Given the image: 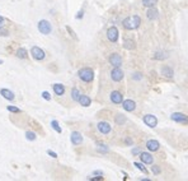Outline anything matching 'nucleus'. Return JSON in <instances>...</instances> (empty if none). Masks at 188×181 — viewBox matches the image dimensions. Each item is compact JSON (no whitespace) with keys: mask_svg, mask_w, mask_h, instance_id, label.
<instances>
[{"mask_svg":"<svg viewBox=\"0 0 188 181\" xmlns=\"http://www.w3.org/2000/svg\"><path fill=\"white\" fill-rule=\"evenodd\" d=\"M140 24H141V18L139 16H130V17L125 18L124 22H122V26L128 31L137 30V28L140 27Z\"/></svg>","mask_w":188,"mask_h":181,"instance_id":"f257e3e1","label":"nucleus"},{"mask_svg":"<svg viewBox=\"0 0 188 181\" xmlns=\"http://www.w3.org/2000/svg\"><path fill=\"white\" fill-rule=\"evenodd\" d=\"M78 75H79V78H80L83 82L90 83V82H93V79H94V71H93L92 68H82L80 70L78 71Z\"/></svg>","mask_w":188,"mask_h":181,"instance_id":"f03ea898","label":"nucleus"},{"mask_svg":"<svg viewBox=\"0 0 188 181\" xmlns=\"http://www.w3.org/2000/svg\"><path fill=\"white\" fill-rule=\"evenodd\" d=\"M37 28H38V31L42 34H50V33H51V31H52L51 23H50L48 20H46V19H41L38 22V24H37Z\"/></svg>","mask_w":188,"mask_h":181,"instance_id":"7ed1b4c3","label":"nucleus"},{"mask_svg":"<svg viewBox=\"0 0 188 181\" xmlns=\"http://www.w3.org/2000/svg\"><path fill=\"white\" fill-rule=\"evenodd\" d=\"M31 55H32L33 59L37 60V61H42V60L46 57L45 51H43V50H42L41 47H38V46H33V47L31 49Z\"/></svg>","mask_w":188,"mask_h":181,"instance_id":"20e7f679","label":"nucleus"},{"mask_svg":"<svg viewBox=\"0 0 188 181\" xmlns=\"http://www.w3.org/2000/svg\"><path fill=\"white\" fill-rule=\"evenodd\" d=\"M118 36H120V33H118V30H117V27H114V26H112V27H110L107 30V38L110 40L111 42H117L118 41Z\"/></svg>","mask_w":188,"mask_h":181,"instance_id":"39448f33","label":"nucleus"},{"mask_svg":"<svg viewBox=\"0 0 188 181\" xmlns=\"http://www.w3.org/2000/svg\"><path fill=\"white\" fill-rule=\"evenodd\" d=\"M124 71H122V69L120 67H114L111 71V78L113 82H121L122 79H124Z\"/></svg>","mask_w":188,"mask_h":181,"instance_id":"423d86ee","label":"nucleus"},{"mask_svg":"<svg viewBox=\"0 0 188 181\" xmlns=\"http://www.w3.org/2000/svg\"><path fill=\"white\" fill-rule=\"evenodd\" d=\"M170 119L178 124H188V116L182 112H174L170 115Z\"/></svg>","mask_w":188,"mask_h":181,"instance_id":"0eeeda50","label":"nucleus"},{"mask_svg":"<svg viewBox=\"0 0 188 181\" xmlns=\"http://www.w3.org/2000/svg\"><path fill=\"white\" fill-rule=\"evenodd\" d=\"M142 120H144V122H145V124L149 128H155L158 125V119H156V116H154V115H151V114L145 115Z\"/></svg>","mask_w":188,"mask_h":181,"instance_id":"6e6552de","label":"nucleus"},{"mask_svg":"<svg viewBox=\"0 0 188 181\" xmlns=\"http://www.w3.org/2000/svg\"><path fill=\"white\" fill-rule=\"evenodd\" d=\"M70 140L73 146H80L83 143V135L79 133V132H73L70 135Z\"/></svg>","mask_w":188,"mask_h":181,"instance_id":"1a4fd4ad","label":"nucleus"},{"mask_svg":"<svg viewBox=\"0 0 188 181\" xmlns=\"http://www.w3.org/2000/svg\"><path fill=\"white\" fill-rule=\"evenodd\" d=\"M110 98H111V101H112L114 105H120V103L124 102V96H122V93L118 92V91H113L111 93Z\"/></svg>","mask_w":188,"mask_h":181,"instance_id":"9d476101","label":"nucleus"},{"mask_svg":"<svg viewBox=\"0 0 188 181\" xmlns=\"http://www.w3.org/2000/svg\"><path fill=\"white\" fill-rule=\"evenodd\" d=\"M97 128H98V130L102 134H110L111 133V130H112V128H111V125L108 124L107 121H100V122H98V125H97Z\"/></svg>","mask_w":188,"mask_h":181,"instance_id":"9b49d317","label":"nucleus"},{"mask_svg":"<svg viewBox=\"0 0 188 181\" xmlns=\"http://www.w3.org/2000/svg\"><path fill=\"white\" fill-rule=\"evenodd\" d=\"M139 156H140V160H141V162H142L144 165H153L154 157L151 156L150 153H148V152H141Z\"/></svg>","mask_w":188,"mask_h":181,"instance_id":"f8f14e48","label":"nucleus"},{"mask_svg":"<svg viewBox=\"0 0 188 181\" xmlns=\"http://www.w3.org/2000/svg\"><path fill=\"white\" fill-rule=\"evenodd\" d=\"M110 63H111V65H113V67H121V65H122V57H121V55L117 54V52L111 54V56H110Z\"/></svg>","mask_w":188,"mask_h":181,"instance_id":"ddd939ff","label":"nucleus"},{"mask_svg":"<svg viewBox=\"0 0 188 181\" xmlns=\"http://www.w3.org/2000/svg\"><path fill=\"white\" fill-rule=\"evenodd\" d=\"M146 17L149 20H155L158 19L159 17V12L155 6H151V8H148V12H146Z\"/></svg>","mask_w":188,"mask_h":181,"instance_id":"4468645a","label":"nucleus"},{"mask_svg":"<svg viewBox=\"0 0 188 181\" xmlns=\"http://www.w3.org/2000/svg\"><path fill=\"white\" fill-rule=\"evenodd\" d=\"M122 106H124V110H126L127 112H132L136 108V103L132 100H126L122 102Z\"/></svg>","mask_w":188,"mask_h":181,"instance_id":"2eb2a0df","label":"nucleus"},{"mask_svg":"<svg viewBox=\"0 0 188 181\" xmlns=\"http://www.w3.org/2000/svg\"><path fill=\"white\" fill-rule=\"evenodd\" d=\"M146 148L150 152H156L159 148H160V144H159V142L155 140V139H150V140L146 142Z\"/></svg>","mask_w":188,"mask_h":181,"instance_id":"dca6fc26","label":"nucleus"},{"mask_svg":"<svg viewBox=\"0 0 188 181\" xmlns=\"http://www.w3.org/2000/svg\"><path fill=\"white\" fill-rule=\"evenodd\" d=\"M0 95H2L5 100H8V101H14V98H16L14 93L8 88H0Z\"/></svg>","mask_w":188,"mask_h":181,"instance_id":"f3484780","label":"nucleus"},{"mask_svg":"<svg viewBox=\"0 0 188 181\" xmlns=\"http://www.w3.org/2000/svg\"><path fill=\"white\" fill-rule=\"evenodd\" d=\"M160 73H162V75L164 77V78H173V75H174V70H173L170 67H168V65H164V67L162 68V70H160Z\"/></svg>","mask_w":188,"mask_h":181,"instance_id":"a211bd4d","label":"nucleus"},{"mask_svg":"<svg viewBox=\"0 0 188 181\" xmlns=\"http://www.w3.org/2000/svg\"><path fill=\"white\" fill-rule=\"evenodd\" d=\"M79 103H80L83 107H89L90 103H92V100L89 96H86V95H80V97H79V101H78Z\"/></svg>","mask_w":188,"mask_h":181,"instance_id":"6ab92c4d","label":"nucleus"},{"mask_svg":"<svg viewBox=\"0 0 188 181\" xmlns=\"http://www.w3.org/2000/svg\"><path fill=\"white\" fill-rule=\"evenodd\" d=\"M52 88H54V92H55L56 96H64V93H65V85L64 84L55 83Z\"/></svg>","mask_w":188,"mask_h":181,"instance_id":"aec40b11","label":"nucleus"},{"mask_svg":"<svg viewBox=\"0 0 188 181\" xmlns=\"http://www.w3.org/2000/svg\"><path fill=\"white\" fill-rule=\"evenodd\" d=\"M124 47H125L126 50H134V49L136 47V43H135V41L131 40V38H126V40L124 41Z\"/></svg>","mask_w":188,"mask_h":181,"instance_id":"412c9836","label":"nucleus"},{"mask_svg":"<svg viewBox=\"0 0 188 181\" xmlns=\"http://www.w3.org/2000/svg\"><path fill=\"white\" fill-rule=\"evenodd\" d=\"M16 55H17V57H19V59H27V57H28V51L24 47H19L17 50Z\"/></svg>","mask_w":188,"mask_h":181,"instance_id":"4be33fe9","label":"nucleus"},{"mask_svg":"<svg viewBox=\"0 0 188 181\" xmlns=\"http://www.w3.org/2000/svg\"><path fill=\"white\" fill-rule=\"evenodd\" d=\"M114 121H116V124H117V125H124L125 122L127 121V119H126V116H124L122 114H118V115H116Z\"/></svg>","mask_w":188,"mask_h":181,"instance_id":"5701e85b","label":"nucleus"},{"mask_svg":"<svg viewBox=\"0 0 188 181\" xmlns=\"http://www.w3.org/2000/svg\"><path fill=\"white\" fill-rule=\"evenodd\" d=\"M167 57H168V54L165 51H156L154 54V59L155 60H164V59H167Z\"/></svg>","mask_w":188,"mask_h":181,"instance_id":"b1692460","label":"nucleus"},{"mask_svg":"<svg viewBox=\"0 0 188 181\" xmlns=\"http://www.w3.org/2000/svg\"><path fill=\"white\" fill-rule=\"evenodd\" d=\"M97 150L99 152V153H102V154H106V153H108L110 152V148H108L106 144H100V143H98L97 144Z\"/></svg>","mask_w":188,"mask_h":181,"instance_id":"393cba45","label":"nucleus"},{"mask_svg":"<svg viewBox=\"0 0 188 181\" xmlns=\"http://www.w3.org/2000/svg\"><path fill=\"white\" fill-rule=\"evenodd\" d=\"M51 128L55 130L56 133H59V134L62 133V129H61V126H60V124H59V121H57V120H52L51 121Z\"/></svg>","mask_w":188,"mask_h":181,"instance_id":"a878e982","label":"nucleus"},{"mask_svg":"<svg viewBox=\"0 0 188 181\" xmlns=\"http://www.w3.org/2000/svg\"><path fill=\"white\" fill-rule=\"evenodd\" d=\"M158 4V0H142V5L146 6V8H151V6H155Z\"/></svg>","mask_w":188,"mask_h":181,"instance_id":"bb28decb","label":"nucleus"},{"mask_svg":"<svg viewBox=\"0 0 188 181\" xmlns=\"http://www.w3.org/2000/svg\"><path fill=\"white\" fill-rule=\"evenodd\" d=\"M80 95H82V93L79 92L78 88H73V89H71V98H73L74 101H76V102L79 101V97H80Z\"/></svg>","mask_w":188,"mask_h":181,"instance_id":"cd10ccee","label":"nucleus"},{"mask_svg":"<svg viewBox=\"0 0 188 181\" xmlns=\"http://www.w3.org/2000/svg\"><path fill=\"white\" fill-rule=\"evenodd\" d=\"M26 138H27V140L33 142V140H36V138H37V135H36V133L32 132V130H28V132L26 133Z\"/></svg>","mask_w":188,"mask_h":181,"instance_id":"c85d7f7f","label":"nucleus"},{"mask_svg":"<svg viewBox=\"0 0 188 181\" xmlns=\"http://www.w3.org/2000/svg\"><path fill=\"white\" fill-rule=\"evenodd\" d=\"M6 110L9 112H13V114H20L22 110L19 107H16V106H6Z\"/></svg>","mask_w":188,"mask_h":181,"instance_id":"c756f323","label":"nucleus"},{"mask_svg":"<svg viewBox=\"0 0 188 181\" xmlns=\"http://www.w3.org/2000/svg\"><path fill=\"white\" fill-rule=\"evenodd\" d=\"M134 166H135V167H137V168H139L141 172H144V173H148V168L145 167V166H144V163L135 162V163H134Z\"/></svg>","mask_w":188,"mask_h":181,"instance_id":"7c9ffc66","label":"nucleus"},{"mask_svg":"<svg viewBox=\"0 0 188 181\" xmlns=\"http://www.w3.org/2000/svg\"><path fill=\"white\" fill-rule=\"evenodd\" d=\"M66 31L69 32V34L71 36V37H73L74 40H76V41H78V36H76V33L74 32V30H73V28H71L70 26H66Z\"/></svg>","mask_w":188,"mask_h":181,"instance_id":"2f4dec72","label":"nucleus"},{"mask_svg":"<svg viewBox=\"0 0 188 181\" xmlns=\"http://www.w3.org/2000/svg\"><path fill=\"white\" fill-rule=\"evenodd\" d=\"M41 96H42L43 100H46V101H51V95H50V93H48L47 91H43Z\"/></svg>","mask_w":188,"mask_h":181,"instance_id":"473e14b6","label":"nucleus"},{"mask_svg":"<svg viewBox=\"0 0 188 181\" xmlns=\"http://www.w3.org/2000/svg\"><path fill=\"white\" fill-rule=\"evenodd\" d=\"M151 171H153L154 175H159V173H160V167L155 165V166H153V167H151Z\"/></svg>","mask_w":188,"mask_h":181,"instance_id":"72a5a7b5","label":"nucleus"},{"mask_svg":"<svg viewBox=\"0 0 188 181\" xmlns=\"http://www.w3.org/2000/svg\"><path fill=\"white\" fill-rule=\"evenodd\" d=\"M0 36H3V37H6V36H9V31L5 30V28H0Z\"/></svg>","mask_w":188,"mask_h":181,"instance_id":"f704fd0d","label":"nucleus"},{"mask_svg":"<svg viewBox=\"0 0 188 181\" xmlns=\"http://www.w3.org/2000/svg\"><path fill=\"white\" fill-rule=\"evenodd\" d=\"M132 79H135V81H141V79H142V74L141 73H134Z\"/></svg>","mask_w":188,"mask_h":181,"instance_id":"c9c22d12","label":"nucleus"},{"mask_svg":"<svg viewBox=\"0 0 188 181\" xmlns=\"http://www.w3.org/2000/svg\"><path fill=\"white\" fill-rule=\"evenodd\" d=\"M47 154H48V156H51L52 158H57V157H59L56 152H54V150H51V149H47Z\"/></svg>","mask_w":188,"mask_h":181,"instance_id":"e433bc0d","label":"nucleus"},{"mask_svg":"<svg viewBox=\"0 0 188 181\" xmlns=\"http://www.w3.org/2000/svg\"><path fill=\"white\" fill-rule=\"evenodd\" d=\"M140 153H141L140 148H134V149H132V154H134V156H139Z\"/></svg>","mask_w":188,"mask_h":181,"instance_id":"4c0bfd02","label":"nucleus"},{"mask_svg":"<svg viewBox=\"0 0 188 181\" xmlns=\"http://www.w3.org/2000/svg\"><path fill=\"white\" fill-rule=\"evenodd\" d=\"M89 180H92V181H96V180H103V175H98V176H96V177H89Z\"/></svg>","mask_w":188,"mask_h":181,"instance_id":"58836bf2","label":"nucleus"},{"mask_svg":"<svg viewBox=\"0 0 188 181\" xmlns=\"http://www.w3.org/2000/svg\"><path fill=\"white\" fill-rule=\"evenodd\" d=\"M5 24V18L3 16H0V28H3Z\"/></svg>","mask_w":188,"mask_h":181,"instance_id":"ea45409f","label":"nucleus"},{"mask_svg":"<svg viewBox=\"0 0 188 181\" xmlns=\"http://www.w3.org/2000/svg\"><path fill=\"white\" fill-rule=\"evenodd\" d=\"M83 17H84V10H80L76 14V19H82Z\"/></svg>","mask_w":188,"mask_h":181,"instance_id":"a19ab883","label":"nucleus"},{"mask_svg":"<svg viewBox=\"0 0 188 181\" xmlns=\"http://www.w3.org/2000/svg\"><path fill=\"white\" fill-rule=\"evenodd\" d=\"M125 143L127 144V146H132V143H134V142H132L131 138H126V139H125Z\"/></svg>","mask_w":188,"mask_h":181,"instance_id":"79ce46f5","label":"nucleus"},{"mask_svg":"<svg viewBox=\"0 0 188 181\" xmlns=\"http://www.w3.org/2000/svg\"><path fill=\"white\" fill-rule=\"evenodd\" d=\"M94 175H103V173L100 171H96V172H94Z\"/></svg>","mask_w":188,"mask_h":181,"instance_id":"37998d69","label":"nucleus"},{"mask_svg":"<svg viewBox=\"0 0 188 181\" xmlns=\"http://www.w3.org/2000/svg\"><path fill=\"white\" fill-rule=\"evenodd\" d=\"M3 63H4V61H3V60H0V65H2V64H3Z\"/></svg>","mask_w":188,"mask_h":181,"instance_id":"c03bdc74","label":"nucleus"}]
</instances>
